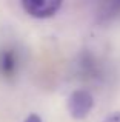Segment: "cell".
<instances>
[{
  "mask_svg": "<svg viewBox=\"0 0 120 122\" xmlns=\"http://www.w3.org/2000/svg\"><path fill=\"white\" fill-rule=\"evenodd\" d=\"M103 122H120V111H117V113H112L109 114L108 117H106Z\"/></svg>",
  "mask_w": 120,
  "mask_h": 122,
  "instance_id": "obj_5",
  "label": "cell"
},
{
  "mask_svg": "<svg viewBox=\"0 0 120 122\" xmlns=\"http://www.w3.org/2000/svg\"><path fill=\"white\" fill-rule=\"evenodd\" d=\"M20 68V54L15 48L5 46L0 50V76L11 79L18 73Z\"/></svg>",
  "mask_w": 120,
  "mask_h": 122,
  "instance_id": "obj_3",
  "label": "cell"
},
{
  "mask_svg": "<svg viewBox=\"0 0 120 122\" xmlns=\"http://www.w3.org/2000/svg\"><path fill=\"white\" fill-rule=\"evenodd\" d=\"M25 12L34 19L52 17L62 6V0H20Z\"/></svg>",
  "mask_w": 120,
  "mask_h": 122,
  "instance_id": "obj_1",
  "label": "cell"
},
{
  "mask_svg": "<svg viewBox=\"0 0 120 122\" xmlns=\"http://www.w3.org/2000/svg\"><path fill=\"white\" fill-rule=\"evenodd\" d=\"M94 105V99L86 90H75L68 99V110L74 119H83L88 116Z\"/></svg>",
  "mask_w": 120,
  "mask_h": 122,
  "instance_id": "obj_2",
  "label": "cell"
},
{
  "mask_svg": "<svg viewBox=\"0 0 120 122\" xmlns=\"http://www.w3.org/2000/svg\"><path fill=\"white\" fill-rule=\"evenodd\" d=\"M23 122H42V119H40V116H37V114H29Z\"/></svg>",
  "mask_w": 120,
  "mask_h": 122,
  "instance_id": "obj_6",
  "label": "cell"
},
{
  "mask_svg": "<svg viewBox=\"0 0 120 122\" xmlns=\"http://www.w3.org/2000/svg\"><path fill=\"white\" fill-rule=\"evenodd\" d=\"M117 14H120V0H106L105 6H103V11H102V15L111 19Z\"/></svg>",
  "mask_w": 120,
  "mask_h": 122,
  "instance_id": "obj_4",
  "label": "cell"
}]
</instances>
